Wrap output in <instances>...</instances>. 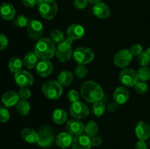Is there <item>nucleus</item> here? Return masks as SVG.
<instances>
[{"label":"nucleus","mask_w":150,"mask_h":149,"mask_svg":"<svg viewBox=\"0 0 150 149\" xmlns=\"http://www.w3.org/2000/svg\"><path fill=\"white\" fill-rule=\"evenodd\" d=\"M73 139V136L68 132H61L57 137L56 142L61 148H67L72 145Z\"/></svg>","instance_id":"22"},{"label":"nucleus","mask_w":150,"mask_h":149,"mask_svg":"<svg viewBox=\"0 0 150 149\" xmlns=\"http://www.w3.org/2000/svg\"><path fill=\"white\" fill-rule=\"evenodd\" d=\"M79 98H80V94H79V93L76 90L69 91L68 93H67V99H68L71 103H73V102L79 101Z\"/></svg>","instance_id":"39"},{"label":"nucleus","mask_w":150,"mask_h":149,"mask_svg":"<svg viewBox=\"0 0 150 149\" xmlns=\"http://www.w3.org/2000/svg\"><path fill=\"white\" fill-rule=\"evenodd\" d=\"M130 51L133 56H139L143 52V47L140 44H135V45H132Z\"/></svg>","instance_id":"40"},{"label":"nucleus","mask_w":150,"mask_h":149,"mask_svg":"<svg viewBox=\"0 0 150 149\" xmlns=\"http://www.w3.org/2000/svg\"><path fill=\"white\" fill-rule=\"evenodd\" d=\"M102 138L99 136L96 135L91 137V143H92V146H93V147H98L102 144Z\"/></svg>","instance_id":"44"},{"label":"nucleus","mask_w":150,"mask_h":149,"mask_svg":"<svg viewBox=\"0 0 150 149\" xmlns=\"http://www.w3.org/2000/svg\"><path fill=\"white\" fill-rule=\"evenodd\" d=\"M1 100L6 108H11L17 105L18 102L20 101V97L17 92L9 91L2 95Z\"/></svg>","instance_id":"16"},{"label":"nucleus","mask_w":150,"mask_h":149,"mask_svg":"<svg viewBox=\"0 0 150 149\" xmlns=\"http://www.w3.org/2000/svg\"><path fill=\"white\" fill-rule=\"evenodd\" d=\"M92 11H93V14L97 18L100 19L107 18L111 13L109 7L106 4L101 1L94 5Z\"/></svg>","instance_id":"20"},{"label":"nucleus","mask_w":150,"mask_h":149,"mask_svg":"<svg viewBox=\"0 0 150 149\" xmlns=\"http://www.w3.org/2000/svg\"><path fill=\"white\" fill-rule=\"evenodd\" d=\"M88 2L90 3V4H98V3L100 2L102 0H87Z\"/></svg>","instance_id":"47"},{"label":"nucleus","mask_w":150,"mask_h":149,"mask_svg":"<svg viewBox=\"0 0 150 149\" xmlns=\"http://www.w3.org/2000/svg\"><path fill=\"white\" fill-rule=\"evenodd\" d=\"M88 74V69L83 64H78L75 69V74L79 78H84Z\"/></svg>","instance_id":"35"},{"label":"nucleus","mask_w":150,"mask_h":149,"mask_svg":"<svg viewBox=\"0 0 150 149\" xmlns=\"http://www.w3.org/2000/svg\"><path fill=\"white\" fill-rule=\"evenodd\" d=\"M44 96L51 100H57L62 95L63 86L56 80H48L42 86Z\"/></svg>","instance_id":"3"},{"label":"nucleus","mask_w":150,"mask_h":149,"mask_svg":"<svg viewBox=\"0 0 150 149\" xmlns=\"http://www.w3.org/2000/svg\"><path fill=\"white\" fill-rule=\"evenodd\" d=\"M52 119L55 124L61 125L67 121V114L65 110L61 108L54 110L52 113Z\"/></svg>","instance_id":"26"},{"label":"nucleus","mask_w":150,"mask_h":149,"mask_svg":"<svg viewBox=\"0 0 150 149\" xmlns=\"http://www.w3.org/2000/svg\"><path fill=\"white\" fill-rule=\"evenodd\" d=\"M23 5L28 8H32L35 6L38 5L40 0H21Z\"/></svg>","instance_id":"43"},{"label":"nucleus","mask_w":150,"mask_h":149,"mask_svg":"<svg viewBox=\"0 0 150 149\" xmlns=\"http://www.w3.org/2000/svg\"><path fill=\"white\" fill-rule=\"evenodd\" d=\"M36 73L40 77H45L49 76L53 72V65L48 60H41L35 67Z\"/></svg>","instance_id":"15"},{"label":"nucleus","mask_w":150,"mask_h":149,"mask_svg":"<svg viewBox=\"0 0 150 149\" xmlns=\"http://www.w3.org/2000/svg\"><path fill=\"white\" fill-rule=\"evenodd\" d=\"M73 39L70 37H67L64 42L58 44L56 49V56L59 61L61 62H67L73 56V49L72 43Z\"/></svg>","instance_id":"5"},{"label":"nucleus","mask_w":150,"mask_h":149,"mask_svg":"<svg viewBox=\"0 0 150 149\" xmlns=\"http://www.w3.org/2000/svg\"><path fill=\"white\" fill-rule=\"evenodd\" d=\"M135 149H147V145H146V143L145 142V140H139L136 143Z\"/></svg>","instance_id":"46"},{"label":"nucleus","mask_w":150,"mask_h":149,"mask_svg":"<svg viewBox=\"0 0 150 149\" xmlns=\"http://www.w3.org/2000/svg\"><path fill=\"white\" fill-rule=\"evenodd\" d=\"M74 79V74L68 70H64L59 74L57 81L62 86H67L71 84Z\"/></svg>","instance_id":"25"},{"label":"nucleus","mask_w":150,"mask_h":149,"mask_svg":"<svg viewBox=\"0 0 150 149\" xmlns=\"http://www.w3.org/2000/svg\"><path fill=\"white\" fill-rule=\"evenodd\" d=\"M134 89L138 93L144 94L148 91L149 88H148V85L146 84V82L139 81V80L134 86Z\"/></svg>","instance_id":"36"},{"label":"nucleus","mask_w":150,"mask_h":149,"mask_svg":"<svg viewBox=\"0 0 150 149\" xmlns=\"http://www.w3.org/2000/svg\"><path fill=\"white\" fill-rule=\"evenodd\" d=\"M56 49L55 42L51 38L42 37L37 42L34 52L40 60L49 61L56 55Z\"/></svg>","instance_id":"2"},{"label":"nucleus","mask_w":150,"mask_h":149,"mask_svg":"<svg viewBox=\"0 0 150 149\" xmlns=\"http://www.w3.org/2000/svg\"><path fill=\"white\" fill-rule=\"evenodd\" d=\"M137 74L139 80L147 81L150 79V68L148 67H142L138 70Z\"/></svg>","instance_id":"33"},{"label":"nucleus","mask_w":150,"mask_h":149,"mask_svg":"<svg viewBox=\"0 0 150 149\" xmlns=\"http://www.w3.org/2000/svg\"><path fill=\"white\" fill-rule=\"evenodd\" d=\"M8 39L7 36L2 33H0V50H4L8 46Z\"/></svg>","instance_id":"41"},{"label":"nucleus","mask_w":150,"mask_h":149,"mask_svg":"<svg viewBox=\"0 0 150 149\" xmlns=\"http://www.w3.org/2000/svg\"><path fill=\"white\" fill-rule=\"evenodd\" d=\"M87 0H74L73 2V5L75 7L79 10H83V9L86 8V7L88 4Z\"/></svg>","instance_id":"42"},{"label":"nucleus","mask_w":150,"mask_h":149,"mask_svg":"<svg viewBox=\"0 0 150 149\" xmlns=\"http://www.w3.org/2000/svg\"><path fill=\"white\" fill-rule=\"evenodd\" d=\"M23 62L19 57H13L10 60L8 63L9 70L13 73H17L19 71L22 70V67H23Z\"/></svg>","instance_id":"29"},{"label":"nucleus","mask_w":150,"mask_h":149,"mask_svg":"<svg viewBox=\"0 0 150 149\" xmlns=\"http://www.w3.org/2000/svg\"><path fill=\"white\" fill-rule=\"evenodd\" d=\"M21 137L26 143H35L38 141V133L32 128H25L21 131Z\"/></svg>","instance_id":"24"},{"label":"nucleus","mask_w":150,"mask_h":149,"mask_svg":"<svg viewBox=\"0 0 150 149\" xmlns=\"http://www.w3.org/2000/svg\"><path fill=\"white\" fill-rule=\"evenodd\" d=\"M146 52H147L148 53H149V55H150V48H149L147 50H146Z\"/></svg>","instance_id":"48"},{"label":"nucleus","mask_w":150,"mask_h":149,"mask_svg":"<svg viewBox=\"0 0 150 149\" xmlns=\"http://www.w3.org/2000/svg\"><path fill=\"white\" fill-rule=\"evenodd\" d=\"M119 104L117 103L116 101H112V102H110L109 104L108 105V107H107V110H108L109 112H115L116 110H117V109H118L119 108Z\"/></svg>","instance_id":"45"},{"label":"nucleus","mask_w":150,"mask_h":149,"mask_svg":"<svg viewBox=\"0 0 150 149\" xmlns=\"http://www.w3.org/2000/svg\"><path fill=\"white\" fill-rule=\"evenodd\" d=\"M71 146L73 149H90L92 147L91 138L82 134L76 136L73 139Z\"/></svg>","instance_id":"14"},{"label":"nucleus","mask_w":150,"mask_h":149,"mask_svg":"<svg viewBox=\"0 0 150 149\" xmlns=\"http://www.w3.org/2000/svg\"><path fill=\"white\" fill-rule=\"evenodd\" d=\"M133 55L128 49L120 50L115 54L114 58V63L117 67L120 68H126L131 63Z\"/></svg>","instance_id":"8"},{"label":"nucleus","mask_w":150,"mask_h":149,"mask_svg":"<svg viewBox=\"0 0 150 149\" xmlns=\"http://www.w3.org/2000/svg\"><path fill=\"white\" fill-rule=\"evenodd\" d=\"M66 129L69 134L76 137L82 134V133L84 131V125L80 120L73 118L67 121Z\"/></svg>","instance_id":"13"},{"label":"nucleus","mask_w":150,"mask_h":149,"mask_svg":"<svg viewBox=\"0 0 150 149\" xmlns=\"http://www.w3.org/2000/svg\"><path fill=\"white\" fill-rule=\"evenodd\" d=\"M130 98L129 91L124 86H119L114 92V100L119 105H125Z\"/></svg>","instance_id":"19"},{"label":"nucleus","mask_w":150,"mask_h":149,"mask_svg":"<svg viewBox=\"0 0 150 149\" xmlns=\"http://www.w3.org/2000/svg\"><path fill=\"white\" fill-rule=\"evenodd\" d=\"M138 61L142 67H147L150 63V55L146 51H143L138 57Z\"/></svg>","instance_id":"34"},{"label":"nucleus","mask_w":150,"mask_h":149,"mask_svg":"<svg viewBox=\"0 0 150 149\" xmlns=\"http://www.w3.org/2000/svg\"><path fill=\"white\" fill-rule=\"evenodd\" d=\"M29 18L24 15H18L17 16H15L13 19V24L15 27L22 29L25 28L29 24Z\"/></svg>","instance_id":"30"},{"label":"nucleus","mask_w":150,"mask_h":149,"mask_svg":"<svg viewBox=\"0 0 150 149\" xmlns=\"http://www.w3.org/2000/svg\"><path fill=\"white\" fill-rule=\"evenodd\" d=\"M10 114L6 107L0 106V123H6L9 121Z\"/></svg>","instance_id":"37"},{"label":"nucleus","mask_w":150,"mask_h":149,"mask_svg":"<svg viewBox=\"0 0 150 149\" xmlns=\"http://www.w3.org/2000/svg\"><path fill=\"white\" fill-rule=\"evenodd\" d=\"M120 81L123 86L133 87L139 81L137 72L131 68H124L121 70L119 75Z\"/></svg>","instance_id":"7"},{"label":"nucleus","mask_w":150,"mask_h":149,"mask_svg":"<svg viewBox=\"0 0 150 149\" xmlns=\"http://www.w3.org/2000/svg\"><path fill=\"white\" fill-rule=\"evenodd\" d=\"M0 15L7 20H12L16 16V9L10 3L4 2L0 5Z\"/></svg>","instance_id":"21"},{"label":"nucleus","mask_w":150,"mask_h":149,"mask_svg":"<svg viewBox=\"0 0 150 149\" xmlns=\"http://www.w3.org/2000/svg\"><path fill=\"white\" fill-rule=\"evenodd\" d=\"M18 93L20 99H24V100H27L32 96V91L29 88H21Z\"/></svg>","instance_id":"38"},{"label":"nucleus","mask_w":150,"mask_h":149,"mask_svg":"<svg viewBox=\"0 0 150 149\" xmlns=\"http://www.w3.org/2000/svg\"><path fill=\"white\" fill-rule=\"evenodd\" d=\"M38 8L42 18L46 20L54 18L58 12V6L54 0H40Z\"/></svg>","instance_id":"4"},{"label":"nucleus","mask_w":150,"mask_h":149,"mask_svg":"<svg viewBox=\"0 0 150 149\" xmlns=\"http://www.w3.org/2000/svg\"><path fill=\"white\" fill-rule=\"evenodd\" d=\"M70 113L76 119H83L89 114V109L87 105L81 101H77L71 104L70 107Z\"/></svg>","instance_id":"9"},{"label":"nucleus","mask_w":150,"mask_h":149,"mask_svg":"<svg viewBox=\"0 0 150 149\" xmlns=\"http://www.w3.org/2000/svg\"><path fill=\"white\" fill-rule=\"evenodd\" d=\"M28 36L34 40H39L43 34V25L38 20H29V24L26 26Z\"/></svg>","instance_id":"10"},{"label":"nucleus","mask_w":150,"mask_h":149,"mask_svg":"<svg viewBox=\"0 0 150 149\" xmlns=\"http://www.w3.org/2000/svg\"><path fill=\"white\" fill-rule=\"evenodd\" d=\"M39 59L40 58L35 52H29L26 53L23 58V65L29 70H32L36 67L39 62Z\"/></svg>","instance_id":"23"},{"label":"nucleus","mask_w":150,"mask_h":149,"mask_svg":"<svg viewBox=\"0 0 150 149\" xmlns=\"http://www.w3.org/2000/svg\"><path fill=\"white\" fill-rule=\"evenodd\" d=\"M31 110V106L29 102L27 100L21 99L16 105V110L19 115L22 116H26L29 113Z\"/></svg>","instance_id":"27"},{"label":"nucleus","mask_w":150,"mask_h":149,"mask_svg":"<svg viewBox=\"0 0 150 149\" xmlns=\"http://www.w3.org/2000/svg\"><path fill=\"white\" fill-rule=\"evenodd\" d=\"M105 102L103 101H98L95 102L92 105V112L96 117H100L105 113L106 107H105Z\"/></svg>","instance_id":"31"},{"label":"nucleus","mask_w":150,"mask_h":149,"mask_svg":"<svg viewBox=\"0 0 150 149\" xmlns=\"http://www.w3.org/2000/svg\"><path fill=\"white\" fill-rule=\"evenodd\" d=\"M15 82L21 88H29L35 82L33 75L26 70H21L15 74Z\"/></svg>","instance_id":"12"},{"label":"nucleus","mask_w":150,"mask_h":149,"mask_svg":"<svg viewBox=\"0 0 150 149\" xmlns=\"http://www.w3.org/2000/svg\"><path fill=\"white\" fill-rule=\"evenodd\" d=\"M81 94L83 99L89 103L101 101L105 95L102 87L98 83L92 80L83 83L81 88Z\"/></svg>","instance_id":"1"},{"label":"nucleus","mask_w":150,"mask_h":149,"mask_svg":"<svg viewBox=\"0 0 150 149\" xmlns=\"http://www.w3.org/2000/svg\"><path fill=\"white\" fill-rule=\"evenodd\" d=\"M50 37H51V39L55 43L58 44L64 42L66 39L64 37V33L61 30H59V29H54V30L51 31V33H50Z\"/></svg>","instance_id":"32"},{"label":"nucleus","mask_w":150,"mask_h":149,"mask_svg":"<svg viewBox=\"0 0 150 149\" xmlns=\"http://www.w3.org/2000/svg\"><path fill=\"white\" fill-rule=\"evenodd\" d=\"M99 131L98 124L94 121H89L86 125L84 126V132L88 137H92L96 136Z\"/></svg>","instance_id":"28"},{"label":"nucleus","mask_w":150,"mask_h":149,"mask_svg":"<svg viewBox=\"0 0 150 149\" xmlns=\"http://www.w3.org/2000/svg\"><path fill=\"white\" fill-rule=\"evenodd\" d=\"M73 57L78 64L86 65L93 61L95 58V53L89 48L79 47L73 51Z\"/></svg>","instance_id":"6"},{"label":"nucleus","mask_w":150,"mask_h":149,"mask_svg":"<svg viewBox=\"0 0 150 149\" xmlns=\"http://www.w3.org/2000/svg\"><path fill=\"white\" fill-rule=\"evenodd\" d=\"M136 135L139 140H146L150 137V126L146 121H139L135 129Z\"/></svg>","instance_id":"17"},{"label":"nucleus","mask_w":150,"mask_h":149,"mask_svg":"<svg viewBox=\"0 0 150 149\" xmlns=\"http://www.w3.org/2000/svg\"><path fill=\"white\" fill-rule=\"evenodd\" d=\"M38 138L37 143L42 148H48L52 145L54 137L51 129L48 127H43L38 131Z\"/></svg>","instance_id":"11"},{"label":"nucleus","mask_w":150,"mask_h":149,"mask_svg":"<svg viewBox=\"0 0 150 149\" xmlns=\"http://www.w3.org/2000/svg\"><path fill=\"white\" fill-rule=\"evenodd\" d=\"M85 34V29L80 24H72L67 28V37L71 38L73 40L81 39Z\"/></svg>","instance_id":"18"}]
</instances>
